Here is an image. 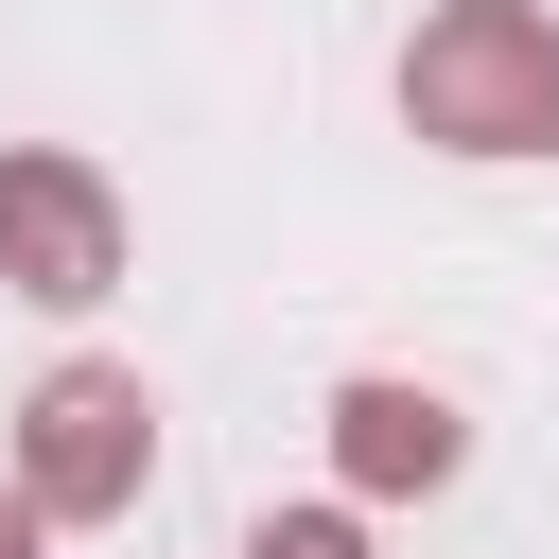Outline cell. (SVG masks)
<instances>
[]
</instances>
